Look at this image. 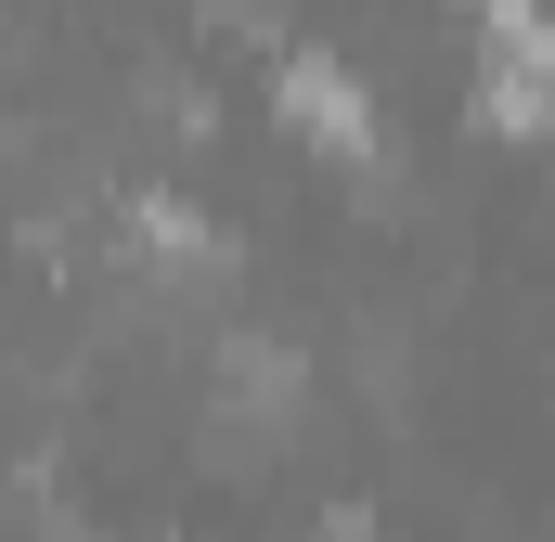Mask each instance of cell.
<instances>
[{
    "label": "cell",
    "mask_w": 555,
    "mask_h": 542,
    "mask_svg": "<svg viewBox=\"0 0 555 542\" xmlns=\"http://www.w3.org/2000/svg\"><path fill=\"white\" fill-rule=\"evenodd\" d=\"M284 117L323 142V155H362V142H375V104H362V91L323 65V52H297V65H284Z\"/></svg>",
    "instance_id": "6da1fadb"
}]
</instances>
